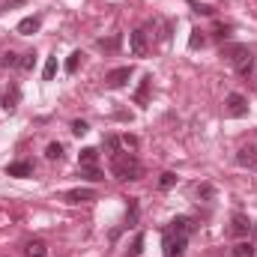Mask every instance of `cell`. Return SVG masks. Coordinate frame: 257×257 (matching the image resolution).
<instances>
[{
	"mask_svg": "<svg viewBox=\"0 0 257 257\" xmlns=\"http://www.w3.org/2000/svg\"><path fill=\"white\" fill-rule=\"evenodd\" d=\"M24 251H27V257H45V254H48V248H45V242H42V239H30Z\"/></svg>",
	"mask_w": 257,
	"mask_h": 257,
	"instance_id": "cell-16",
	"label": "cell"
},
{
	"mask_svg": "<svg viewBox=\"0 0 257 257\" xmlns=\"http://www.w3.org/2000/svg\"><path fill=\"white\" fill-rule=\"evenodd\" d=\"M99 45H102V48H108V51H114V48H117V45H120V36H114V39H108V42H105V39H102V42H99Z\"/></svg>",
	"mask_w": 257,
	"mask_h": 257,
	"instance_id": "cell-28",
	"label": "cell"
},
{
	"mask_svg": "<svg viewBox=\"0 0 257 257\" xmlns=\"http://www.w3.org/2000/svg\"><path fill=\"white\" fill-rule=\"evenodd\" d=\"M150 87H153V78L144 75V78H141V87H138V93H135V102H138V105H147V99H150Z\"/></svg>",
	"mask_w": 257,
	"mask_h": 257,
	"instance_id": "cell-12",
	"label": "cell"
},
{
	"mask_svg": "<svg viewBox=\"0 0 257 257\" xmlns=\"http://www.w3.org/2000/svg\"><path fill=\"white\" fill-rule=\"evenodd\" d=\"M0 102H3V96H0Z\"/></svg>",
	"mask_w": 257,
	"mask_h": 257,
	"instance_id": "cell-34",
	"label": "cell"
},
{
	"mask_svg": "<svg viewBox=\"0 0 257 257\" xmlns=\"http://www.w3.org/2000/svg\"><path fill=\"white\" fill-rule=\"evenodd\" d=\"M123 144H126V147H132V150H135V147H138V138H135V135H126V138H123Z\"/></svg>",
	"mask_w": 257,
	"mask_h": 257,
	"instance_id": "cell-31",
	"label": "cell"
},
{
	"mask_svg": "<svg viewBox=\"0 0 257 257\" xmlns=\"http://www.w3.org/2000/svg\"><path fill=\"white\" fill-rule=\"evenodd\" d=\"M248 230H251V221H248L242 212H236V215H233V233H236V236H245Z\"/></svg>",
	"mask_w": 257,
	"mask_h": 257,
	"instance_id": "cell-14",
	"label": "cell"
},
{
	"mask_svg": "<svg viewBox=\"0 0 257 257\" xmlns=\"http://www.w3.org/2000/svg\"><path fill=\"white\" fill-rule=\"evenodd\" d=\"M197 197H212V186H200L197 189Z\"/></svg>",
	"mask_w": 257,
	"mask_h": 257,
	"instance_id": "cell-30",
	"label": "cell"
},
{
	"mask_svg": "<svg viewBox=\"0 0 257 257\" xmlns=\"http://www.w3.org/2000/svg\"><path fill=\"white\" fill-rule=\"evenodd\" d=\"M45 159H51V162H60V159H63V144L51 141V144L45 147Z\"/></svg>",
	"mask_w": 257,
	"mask_h": 257,
	"instance_id": "cell-19",
	"label": "cell"
},
{
	"mask_svg": "<svg viewBox=\"0 0 257 257\" xmlns=\"http://www.w3.org/2000/svg\"><path fill=\"white\" fill-rule=\"evenodd\" d=\"M224 111H227L230 117H245V114H248V99H245L242 93H230V96L224 99Z\"/></svg>",
	"mask_w": 257,
	"mask_h": 257,
	"instance_id": "cell-4",
	"label": "cell"
},
{
	"mask_svg": "<svg viewBox=\"0 0 257 257\" xmlns=\"http://www.w3.org/2000/svg\"><path fill=\"white\" fill-rule=\"evenodd\" d=\"M128 78H132V66H117V69H111V72L105 75V84L114 87V90H120Z\"/></svg>",
	"mask_w": 257,
	"mask_h": 257,
	"instance_id": "cell-6",
	"label": "cell"
},
{
	"mask_svg": "<svg viewBox=\"0 0 257 257\" xmlns=\"http://www.w3.org/2000/svg\"><path fill=\"white\" fill-rule=\"evenodd\" d=\"M194 224H192V218H186V215H180V218H174L171 221V233H180V236H189V230H192Z\"/></svg>",
	"mask_w": 257,
	"mask_h": 257,
	"instance_id": "cell-11",
	"label": "cell"
},
{
	"mask_svg": "<svg viewBox=\"0 0 257 257\" xmlns=\"http://www.w3.org/2000/svg\"><path fill=\"white\" fill-rule=\"evenodd\" d=\"M39 27H42V18H39V15H27V18H21V21H18V27H15V30H18L21 36H33Z\"/></svg>",
	"mask_w": 257,
	"mask_h": 257,
	"instance_id": "cell-7",
	"label": "cell"
},
{
	"mask_svg": "<svg viewBox=\"0 0 257 257\" xmlns=\"http://www.w3.org/2000/svg\"><path fill=\"white\" fill-rule=\"evenodd\" d=\"M96 197V192H90V189H72V192L63 194L66 203H87V200H93Z\"/></svg>",
	"mask_w": 257,
	"mask_h": 257,
	"instance_id": "cell-9",
	"label": "cell"
},
{
	"mask_svg": "<svg viewBox=\"0 0 257 257\" xmlns=\"http://www.w3.org/2000/svg\"><path fill=\"white\" fill-rule=\"evenodd\" d=\"M141 251H144V233H138V236L132 239V248H128L126 254L128 257H141Z\"/></svg>",
	"mask_w": 257,
	"mask_h": 257,
	"instance_id": "cell-24",
	"label": "cell"
},
{
	"mask_svg": "<svg viewBox=\"0 0 257 257\" xmlns=\"http://www.w3.org/2000/svg\"><path fill=\"white\" fill-rule=\"evenodd\" d=\"M81 57H84L81 51H72V54H69V60H66V72H69V75H75V72H78V66H81Z\"/></svg>",
	"mask_w": 257,
	"mask_h": 257,
	"instance_id": "cell-23",
	"label": "cell"
},
{
	"mask_svg": "<svg viewBox=\"0 0 257 257\" xmlns=\"http://www.w3.org/2000/svg\"><path fill=\"white\" fill-rule=\"evenodd\" d=\"M236 162H239L242 168H254V165H257V147H254V144L242 147V150L236 153Z\"/></svg>",
	"mask_w": 257,
	"mask_h": 257,
	"instance_id": "cell-8",
	"label": "cell"
},
{
	"mask_svg": "<svg viewBox=\"0 0 257 257\" xmlns=\"http://www.w3.org/2000/svg\"><path fill=\"white\" fill-rule=\"evenodd\" d=\"M33 63H36V54H33V51H30V54H24V57H21V69H33Z\"/></svg>",
	"mask_w": 257,
	"mask_h": 257,
	"instance_id": "cell-27",
	"label": "cell"
},
{
	"mask_svg": "<svg viewBox=\"0 0 257 257\" xmlns=\"http://www.w3.org/2000/svg\"><path fill=\"white\" fill-rule=\"evenodd\" d=\"M6 174L9 177H33V165L30 162H12V165H6Z\"/></svg>",
	"mask_w": 257,
	"mask_h": 257,
	"instance_id": "cell-10",
	"label": "cell"
},
{
	"mask_svg": "<svg viewBox=\"0 0 257 257\" xmlns=\"http://www.w3.org/2000/svg\"><path fill=\"white\" fill-rule=\"evenodd\" d=\"M128 48H132V54H135V57H147L150 42H147V30H144V27L132 30V36H128Z\"/></svg>",
	"mask_w": 257,
	"mask_h": 257,
	"instance_id": "cell-5",
	"label": "cell"
},
{
	"mask_svg": "<svg viewBox=\"0 0 257 257\" xmlns=\"http://www.w3.org/2000/svg\"><path fill=\"white\" fill-rule=\"evenodd\" d=\"M221 57L230 66H236L239 75H251L254 69V54L248 45H239V42H230V45H221Z\"/></svg>",
	"mask_w": 257,
	"mask_h": 257,
	"instance_id": "cell-2",
	"label": "cell"
},
{
	"mask_svg": "<svg viewBox=\"0 0 257 257\" xmlns=\"http://www.w3.org/2000/svg\"><path fill=\"white\" fill-rule=\"evenodd\" d=\"M227 33H230V27H221V24H218V27H215V36H218V39H224V36H227Z\"/></svg>",
	"mask_w": 257,
	"mask_h": 257,
	"instance_id": "cell-32",
	"label": "cell"
},
{
	"mask_svg": "<svg viewBox=\"0 0 257 257\" xmlns=\"http://www.w3.org/2000/svg\"><path fill=\"white\" fill-rule=\"evenodd\" d=\"M203 45H206V33H203L200 27H194L192 36H189V48H194V51H197V48H203Z\"/></svg>",
	"mask_w": 257,
	"mask_h": 257,
	"instance_id": "cell-20",
	"label": "cell"
},
{
	"mask_svg": "<svg viewBox=\"0 0 257 257\" xmlns=\"http://www.w3.org/2000/svg\"><path fill=\"white\" fill-rule=\"evenodd\" d=\"M54 75H57V57H48L45 60V69H42V78L45 81H54Z\"/></svg>",
	"mask_w": 257,
	"mask_h": 257,
	"instance_id": "cell-22",
	"label": "cell"
},
{
	"mask_svg": "<svg viewBox=\"0 0 257 257\" xmlns=\"http://www.w3.org/2000/svg\"><path fill=\"white\" fill-rule=\"evenodd\" d=\"M111 174H114V180H141L144 165L138 162L135 153H114L111 156Z\"/></svg>",
	"mask_w": 257,
	"mask_h": 257,
	"instance_id": "cell-1",
	"label": "cell"
},
{
	"mask_svg": "<svg viewBox=\"0 0 257 257\" xmlns=\"http://www.w3.org/2000/svg\"><path fill=\"white\" fill-rule=\"evenodd\" d=\"M18 99H21V90H18V84H12V87L6 90V96H3V102H0V105H3L6 111H12V108L18 105Z\"/></svg>",
	"mask_w": 257,
	"mask_h": 257,
	"instance_id": "cell-13",
	"label": "cell"
},
{
	"mask_svg": "<svg viewBox=\"0 0 257 257\" xmlns=\"http://www.w3.org/2000/svg\"><path fill=\"white\" fill-rule=\"evenodd\" d=\"M87 132H90L87 120H72V135H78V138H81V135H87Z\"/></svg>",
	"mask_w": 257,
	"mask_h": 257,
	"instance_id": "cell-26",
	"label": "cell"
},
{
	"mask_svg": "<svg viewBox=\"0 0 257 257\" xmlns=\"http://www.w3.org/2000/svg\"><path fill=\"white\" fill-rule=\"evenodd\" d=\"M174 186H177V174H174V171H165L162 180H159V189L168 192V189H174Z\"/></svg>",
	"mask_w": 257,
	"mask_h": 257,
	"instance_id": "cell-21",
	"label": "cell"
},
{
	"mask_svg": "<svg viewBox=\"0 0 257 257\" xmlns=\"http://www.w3.org/2000/svg\"><path fill=\"white\" fill-rule=\"evenodd\" d=\"M96 162H99V150L84 147V150H81V156H78V165H96Z\"/></svg>",
	"mask_w": 257,
	"mask_h": 257,
	"instance_id": "cell-18",
	"label": "cell"
},
{
	"mask_svg": "<svg viewBox=\"0 0 257 257\" xmlns=\"http://www.w3.org/2000/svg\"><path fill=\"white\" fill-rule=\"evenodd\" d=\"M251 230H254V236H257V224H251Z\"/></svg>",
	"mask_w": 257,
	"mask_h": 257,
	"instance_id": "cell-33",
	"label": "cell"
},
{
	"mask_svg": "<svg viewBox=\"0 0 257 257\" xmlns=\"http://www.w3.org/2000/svg\"><path fill=\"white\" fill-rule=\"evenodd\" d=\"M81 168V177H87L90 183H99V180H105V174L96 168V165H78Z\"/></svg>",
	"mask_w": 257,
	"mask_h": 257,
	"instance_id": "cell-15",
	"label": "cell"
},
{
	"mask_svg": "<svg viewBox=\"0 0 257 257\" xmlns=\"http://www.w3.org/2000/svg\"><path fill=\"white\" fill-rule=\"evenodd\" d=\"M233 257H257L254 242H236L233 245Z\"/></svg>",
	"mask_w": 257,
	"mask_h": 257,
	"instance_id": "cell-17",
	"label": "cell"
},
{
	"mask_svg": "<svg viewBox=\"0 0 257 257\" xmlns=\"http://www.w3.org/2000/svg\"><path fill=\"white\" fill-rule=\"evenodd\" d=\"M18 63H21V60H18V54H15V51H6V54L0 57V66H3V69H9V66H18Z\"/></svg>",
	"mask_w": 257,
	"mask_h": 257,
	"instance_id": "cell-25",
	"label": "cell"
},
{
	"mask_svg": "<svg viewBox=\"0 0 257 257\" xmlns=\"http://www.w3.org/2000/svg\"><path fill=\"white\" fill-rule=\"evenodd\" d=\"M192 6H194V12H200V15H212L215 12L212 6H203V3H192Z\"/></svg>",
	"mask_w": 257,
	"mask_h": 257,
	"instance_id": "cell-29",
	"label": "cell"
},
{
	"mask_svg": "<svg viewBox=\"0 0 257 257\" xmlns=\"http://www.w3.org/2000/svg\"><path fill=\"white\" fill-rule=\"evenodd\" d=\"M165 257H183L186 254V245H189V239L186 236H180V233H171V230H165Z\"/></svg>",
	"mask_w": 257,
	"mask_h": 257,
	"instance_id": "cell-3",
	"label": "cell"
}]
</instances>
